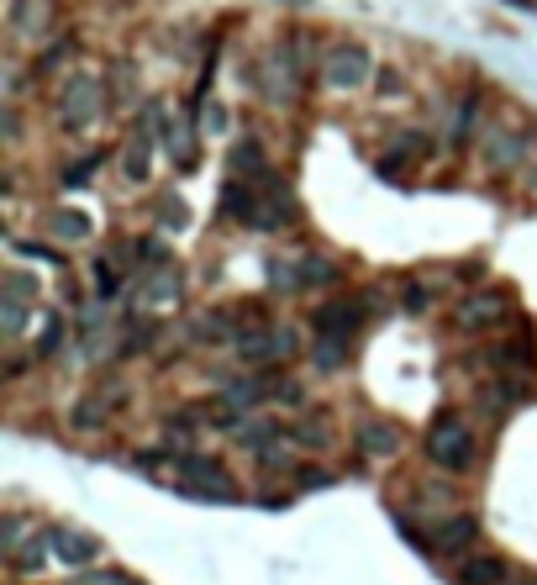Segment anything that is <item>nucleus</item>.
<instances>
[{"label":"nucleus","mask_w":537,"mask_h":585,"mask_svg":"<svg viewBox=\"0 0 537 585\" xmlns=\"http://www.w3.org/2000/svg\"><path fill=\"white\" fill-rule=\"evenodd\" d=\"M421 448H427V459H432L438 469H448V475H464V469H475V459H479L475 427L464 423L458 412H438Z\"/></svg>","instance_id":"obj_1"},{"label":"nucleus","mask_w":537,"mask_h":585,"mask_svg":"<svg viewBox=\"0 0 537 585\" xmlns=\"http://www.w3.org/2000/svg\"><path fill=\"white\" fill-rule=\"evenodd\" d=\"M169 465H175L185 496H196V502H238V485H232V475L221 469V459H206V454L179 448Z\"/></svg>","instance_id":"obj_2"},{"label":"nucleus","mask_w":537,"mask_h":585,"mask_svg":"<svg viewBox=\"0 0 537 585\" xmlns=\"http://www.w3.org/2000/svg\"><path fill=\"white\" fill-rule=\"evenodd\" d=\"M106 117V80L100 75H69V85L59 90V127L63 132H90Z\"/></svg>","instance_id":"obj_3"},{"label":"nucleus","mask_w":537,"mask_h":585,"mask_svg":"<svg viewBox=\"0 0 537 585\" xmlns=\"http://www.w3.org/2000/svg\"><path fill=\"white\" fill-rule=\"evenodd\" d=\"M259 90L269 96V101H296V90H300V48L296 38H279L269 53H263L259 63Z\"/></svg>","instance_id":"obj_4"},{"label":"nucleus","mask_w":537,"mask_h":585,"mask_svg":"<svg viewBox=\"0 0 537 585\" xmlns=\"http://www.w3.org/2000/svg\"><path fill=\"white\" fill-rule=\"evenodd\" d=\"M248 364H279V359H296V327H285V323H263L253 327V333H238V344H232Z\"/></svg>","instance_id":"obj_5"},{"label":"nucleus","mask_w":537,"mask_h":585,"mask_svg":"<svg viewBox=\"0 0 537 585\" xmlns=\"http://www.w3.org/2000/svg\"><path fill=\"white\" fill-rule=\"evenodd\" d=\"M369 75H375V59H369L364 42H338V48H327V59H321V80L332 85V90H358Z\"/></svg>","instance_id":"obj_6"},{"label":"nucleus","mask_w":537,"mask_h":585,"mask_svg":"<svg viewBox=\"0 0 537 585\" xmlns=\"http://www.w3.org/2000/svg\"><path fill=\"white\" fill-rule=\"evenodd\" d=\"M506 311H511V296L496 290V285H485V290H475V296H464V301H458L454 327H458V333H485V327L506 323Z\"/></svg>","instance_id":"obj_7"},{"label":"nucleus","mask_w":537,"mask_h":585,"mask_svg":"<svg viewBox=\"0 0 537 585\" xmlns=\"http://www.w3.org/2000/svg\"><path fill=\"white\" fill-rule=\"evenodd\" d=\"M479 538V523L469 517V512H454V517H442L432 533H427V554H438V559H454V554H464V548H475Z\"/></svg>","instance_id":"obj_8"},{"label":"nucleus","mask_w":537,"mask_h":585,"mask_svg":"<svg viewBox=\"0 0 537 585\" xmlns=\"http://www.w3.org/2000/svg\"><path fill=\"white\" fill-rule=\"evenodd\" d=\"M48 548H53L69 569H80V575L96 565V554H100V544L90 533H80V527H53V533H48Z\"/></svg>","instance_id":"obj_9"},{"label":"nucleus","mask_w":537,"mask_h":585,"mask_svg":"<svg viewBox=\"0 0 537 585\" xmlns=\"http://www.w3.org/2000/svg\"><path fill=\"white\" fill-rule=\"evenodd\" d=\"M11 32L27 42L53 38V0H11Z\"/></svg>","instance_id":"obj_10"},{"label":"nucleus","mask_w":537,"mask_h":585,"mask_svg":"<svg viewBox=\"0 0 537 585\" xmlns=\"http://www.w3.org/2000/svg\"><path fill=\"white\" fill-rule=\"evenodd\" d=\"M358 327H364V301H327L317 311V333L321 338H354Z\"/></svg>","instance_id":"obj_11"},{"label":"nucleus","mask_w":537,"mask_h":585,"mask_svg":"<svg viewBox=\"0 0 537 585\" xmlns=\"http://www.w3.org/2000/svg\"><path fill=\"white\" fill-rule=\"evenodd\" d=\"M521 153H527V132H517V127H490V138H485V163L490 169H517Z\"/></svg>","instance_id":"obj_12"},{"label":"nucleus","mask_w":537,"mask_h":585,"mask_svg":"<svg viewBox=\"0 0 537 585\" xmlns=\"http://www.w3.org/2000/svg\"><path fill=\"white\" fill-rule=\"evenodd\" d=\"M358 454H364V459H390V454H400V427L385 423V417L358 423Z\"/></svg>","instance_id":"obj_13"},{"label":"nucleus","mask_w":537,"mask_h":585,"mask_svg":"<svg viewBox=\"0 0 537 585\" xmlns=\"http://www.w3.org/2000/svg\"><path fill=\"white\" fill-rule=\"evenodd\" d=\"M269 175H275V169H269V153H263L259 138H238V142H232V180L263 185Z\"/></svg>","instance_id":"obj_14"},{"label":"nucleus","mask_w":537,"mask_h":585,"mask_svg":"<svg viewBox=\"0 0 537 585\" xmlns=\"http://www.w3.org/2000/svg\"><path fill=\"white\" fill-rule=\"evenodd\" d=\"M163 148H169V159L179 163V169H196V127H190V117H163Z\"/></svg>","instance_id":"obj_15"},{"label":"nucleus","mask_w":537,"mask_h":585,"mask_svg":"<svg viewBox=\"0 0 537 585\" xmlns=\"http://www.w3.org/2000/svg\"><path fill=\"white\" fill-rule=\"evenodd\" d=\"M506 581H511V565L496 559V554H475V559L458 565V585H506Z\"/></svg>","instance_id":"obj_16"},{"label":"nucleus","mask_w":537,"mask_h":585,"mask_svg":"<svg viewBox=\"0 0 537 585\" xmlns=\"http://www.w3.org/2000/svg\"><path fill=\"white\" fill-rule=\"evenodd\" d=\"M479 106H485V96H479V85H469V96L454 106V121H448V142H454V148H464V142L475 138Z\"/></svg>","instance_id":"obj_17"},{"label":"nucleus","mask_w":537,"mask_h":585,"mask_svg":"<svg viewBox=\"0 0 537 585\" xmlns=\"http://www.w3.org/2000/svg\"><path fill=\"white\" fill-rule=\"evenodd\" d=\"M232 438H238L242 448H253V454H269V448L279 444V423L275 417H238Z\"/></svg>","instance_id":"obj_18"},{"label":"nucleus","mask_w":537,"mask_h":585,"mask_svg":"<svg viewBox=\"0 0 537 585\" xmlns=\"http://www.w3.org/2000/svg\"><path fill=\"white\" fill-rule=\"evenodd\" d=\"M190 344H238V333H232V317L227 311H200L196 323H190Z\"/></svg>","instance_id":"obj_19"},{"label":"nucleus","mask_w":537,"mask_h":585,"mask_svg":"<svg viewBox=\"0 0 537 585\" xmlns=\"http://www.w3.org/2000/svg\"><path fill=\"white\" fill-rule=\"evenodd\" d=\"M179 296H185V280H179L175 264H169V269H159V275H153V285L142 290V301L153 306V311H163V306H179Z\"/></svg>","instance_id":"obj_20"},{"label":"nucleus","mask_w":537,"mask_h":585,"mask_svg":"<svg viewBox=\"0 0 537 585\" xmlns=\"http://www.w3.org/2000/svg\"><path fill=\"white\" fill-rule=\"evenodd\" d=\"M300 285H306V290H332V285L342 280L338 275V264L332 259H321V254H300Z\"/></svg>","instance_id":"obj_21"},{"label":"nucleus","mask_w":537,"mask_h":585,"mask_svg":"<svg viewBox=\"0 0 537 585\" xmlns=\"http://www.w3.org/2000/svg\"><path fill=\"white\" fill-rule=\"evenodd\" d=\"M311 364H317L321 375H338L342 364H348V338H317V348H311Z\"/></svg>","instance_id":"obj_22"},{"label":"nucleus","mask_w":537,"mask_h":585,"mask_svg":"<svg viewBox=\"0 0 537 585\" xmlns=\"http://www.w3.org/2000/svg\"><path fill=\"white\" fill-rule=\"evenodd\" d=\"M48 227H53V238H90V217H84V211H53V217H48Z\"/></svg>","instance_id":"obj_23"},{"label":"nucleus","mask_w":537,"mask_h":585,"mask_svg":"<svg viewBox=\"0 0 537 585\" xmlns=\"http://www.w3.org/2000/svg\"><path fill=\"white\" fill-rule=\"evenodd\" d=\"M269 285H275L279 296H296V290H306V285H300V264L275 259V264H269Z\"/></svg>","instance_id":"obj_24"},{"label":"nucleus","mask_w":537,"mask_h":585,"mask_svg":"<svg viewBox=\"0 0 537 585\" xmlns=\"http://www.w3.org/2000/svg\"><path fill=\"white\" fill-rule=\"evenodd\" d=\"M106 417H111V412H106V401H80L69 423L80 427V433H100V427H106Z\"/></svg>","instance_id":"obj_25"},{"label":"nucleus","mask_w":537,"mask_h":585,"mask_svg":"<svg viewBox=\"0 0 537 585\" xmlns=\"http://www.w3.org/2000/svg\"><path fill=\"white\" fill-rule=\"evenodd\" d=\"M121 285H127V280L117 275V264H111L106 254H100V259H96V296H117Z\"/></svg>","instance_id":"obj_26"},{"label":"nucleus","mask_w":537,"mask_h":585,"mask_svg":"<svg viewBox=\"0 0 537 585\" xmlns=\"http://www.w3.org/2000/svg\"><path fill=\"white\" fill-rule=\"evenodd\" d=\"M21 323H27V301H11V296H6V301H0V333L17 338Z\"/></svg>","instance_id":"obj_27"},{"label":"nucleus","mask_w":537,"mask_h":585,"mask_svg":"<svg viewBox=\"0 0 537 585\" xmlns=\"http://www.w3.org/2000/svg\"><path fill=\"white\" fill-rule=\"evenodd\" d=\"M63 344V323L53 317V311H42V338H38V359H48L53 348Z\"/></svg>","instance_id":"obj_28"},{"label":"nucleus","mask_w":537,"mask_h":585,"mask_svg":"<svg viewBox=\"0 0 537 585\" xmlns=\"http://www.w3.org/2000/svg\"><path fill=\"white\" fill-rule=\"evenodd\" d=\"M96 169H100V153L90 148V153H80V159H74L69 169H63V185H84L90 175H96Z\"/></svg>","instance_id":"obj_29"},{"label":"nucleus","mask_w":537,"mask_h":585,"mask_svg":"<svg viewBox=\"0 0 537 585\" xmlns=\"http://www.w3.org/2000/svg\"><path fill=\"white\" fill-rule=\"evenodd\" d=\"M159 222L175 227V232L190 222V211H185V201H179V196H163V201H159Z\"/></svg>","instance_id":"obj_30"},{"label":"nucleus","mask_w":537,"mask_h":585,"mask_svg":"<svg viewBox=\"0 0 537 585\" xmlns=\"http://www.w3.org/2000/svg\"><path fill=\"white\" fill-rule=\"evenodd\" d=\"M74 585H138L132 575H117V569H84Z\"/></svg>","instance_id":"obj_31"},{"label":"nucleus","mask_w":537,"mask_h":585,"mask_svg":"<svg viewBox=\"0 0 537 585\" xmlns=\"http://www.w3.org/2000/svg\"><path fill=\"white\" fill-rule=\"evenodd\" d=\"M17 254H27V259H42V264H53V269L63 264V254H53V248H42V242H17Z\"/></svg>","instance_id":"obj_32"},{"label":"nucleus","mask_w":537,"mask_h":585,"mask_svg":"<svg viewBox=\"0 0 537 585\" xmlns=\"http://www.w3.org/2000/svg\"><path fill=\"white\" fill-rule=\"evenodd\" d=\"M6 296H11V301H27V296H32V280H27V275H6Z\"/></svg>","instance_id":"obj_33"},{"label":"nucleus","mask_w":537,"mask_h":585,"mask_svg":"<svg viewBox=\"0 0 537 585\" xmlns=\"http://www.w3.org/2000/svg\"><path fill=\"white\" fill-rule=\"evenodd\" d=\"M406 306H411V311H427V306H432V285H411V290H406Z\"/></svg>","instance_id":"obj_34"},{"label":"nucleus","mask_w":537,"mask_h":585,"mask_svg":"<svg viewBox=\"0 0 537 585\" xmlns=\"http://www.w3.org/2000/svg\"><path fill=\"white\" fill-rule=\"evenodd\" d=\"M38 565H42V544L17 548V569H38Z\"/></svg>","instance_id":"obj_35"},{"label":"nucleus","mask_w":537,"mask_h":585,"mask_svg":"<svg viewBox=\"0 0 537 585\" xmlns=\"http://www.w3.org/2000/svg\"><path fill=\"white\" fill-rule=\"evenodd\" d=\"M511 6H521V11H537V0H511Z\"/></svg>","instance_id":"obj_36"}]
</instances>
